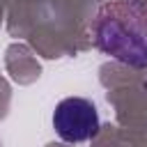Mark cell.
I'll return each mask as SVG.
<instances>
[{
  "instance_id": "obj_1",
  "label": "cell",
  "mask_w": 147,
  "mask_h": 147,
  "mask_svg": "<svg viewBox=\"0 0 147 147\" xmlns=\"http://www.w3.org/2000/svg\"><path fill=\"white\" fill-rule=\"evenodd\" d=\"M96 46L129 67H147V0H110L94 21Z\"/></svg>"
},
{
  "instance_id": "obj_2",
  "label": "cell",
  "mask_w": 147,
  "mask_h": 147,
  "mask_svg": "<svg viewBox=\"0 0 147 147\" xmlns=\"http://www.w3.org/2000/svg\"><path fill=\"white\" fill-rule=\"evenodd\" d=\"M99 113L90 99L69 96L62 99L53 113V126L67 142H85L99 131Z\"/></svg>"
}]
</instances>
